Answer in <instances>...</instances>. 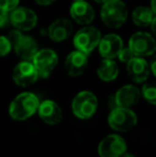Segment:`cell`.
Returning <instances> with one entry per match:
<instances>
[{
    "label": "cell",
    "instance_id": "7",
    "mask_svg": "<svg viewBox=\"0 0 156 157\" xmlns=\"http://www.w3.org/2000/svg\"><path fill=\"white\" fill-rule=\"evenodd\" d=\"M128 48L135 57H149L156 52V41L152 34L146 32H136L128 41Z\"/></svg>",
    "mask_w": 156,
    "mask_h": 157
},
{
    "label": "cell",
    "instance_id": "14",
    "mask_svg": "<svg viewBox=\"0 0 156 157\" xmlns=\"http://www.w3.org/2000/svg\"><path fill=\"white\" fill-rule=\"evenodd\" d=\"M88 66V55L79 52V50H74L67 55L64 62L65 72L70 76L77 77L80 76L86 71Z\"/></svg>",
    "mask_w": 156,
    "mask_h": 157
},
{
    "label": "cell",
    "instance_id": "5",
    "mask_svg": "<svg viewBox=\"0 0 156 157\" xmlns=\"http://www.w3.org/2000/svg\"><path fill=\"white\" fill-rule=\"evenodd\" d=\"M108 124L117 132H128L137 124V116L129 108L116 107L111 109Z\"/></svg>",
    "mask_w": 156,
    "mask_h": 157
},
{
    "label": "cell",
    "instance_id": "4",
    "mask_svg": "<svg viewBox=\"0 0 156 157\" xmlns=\"http://www.w3.org/2000/svg\"><path fill=\"white\" fill-rule=\"evenodd\" d=\"M102 33L96 27H83L74 35L73 43L75 48L86 55H90L98 45Z\"/></svg>",
    "mask_w": 156,
    "mask_h": 157
},
{
    "label": "cell",
    "instance_id": "18",
    "mask_svg": "<svg viewBox=\"0 0 156 157\" xmlns=\"http://www.w3.org/2000/svg\"><path fill=\"white\" fill-rule=\"evenodd\" d=\"M116 107L129 108L137 104L140 99V91L137 87L133 85H126L119 89V91L113 95Z\"/></svg>",
    "mask_w": 156,
    "mask_h": 157
},
{
    "label": "cell",
    "instance_id": "22",
    "mask_svg": "<svg viewBox=\"0 0 156 157\" xmlns=\"http://www.w3.org/2000/svg\"><path fill=\"white\" fill-rule=\"evenodd\" d=\"M12 49L11 42L9 41L8 36L0 35V57H4L9 54Z\"/></svg>",
    "mask_w": 156,
    "mask_h": 157
},
{
    "label": "cell",
    "instance_id": "30",
    "mask_svg": "<svg viewBox=\"0 0 156 157\" xmlns=\"http://www.w3.org/2000/svg\"><path fill=\"white\" fill-rule=\"evenodd\" d=\"M93 1H95V2H97V3H104V2H106L107 0H93Z\"/></svg>",
    "mask_w": 156,
    "mask_h": 157
},
{
    "label": "cell",
    "instance_id": "3",
    "mask_svg": "<svg viewBox=\"0 0 156 157\" xmlns=\"http://www.w3.org/2000/svg\"><path fill=\"white\" fill-rule=\"evenodd\" d=\"M8 39L11 42L15 54L25 61H31L39 50L36 41L30 35L23 34L19 30H11L8 33Z\"/></svg>",
    "mask_w": 156,
    "mask_h": 157
},
{
    "label": "cell",
    "instance_id": "8",
    "mask_svg": "<svg viewBox=\"0 0 156 157\" xmlns=\"http://www.w3.org/2000/svg\"><path fill=\"white\" fill-rule=\"evenodd\" d=\"M58 61L59 58L57 52L50 48H45L36 52L31 62L36 67L39 77L47 78L58 65Z\"/></svg>",
    "mask_w": 156,
    "mask_h": 157
},
{
    "label": "cell",
    "instance_id": "19",
    "mask_svg": "<svg viewBox=\"0 0 156 157\" xmlns=\"http://www.w3.org/2000/svg\"><path fill=\"white\" fill-rule=\"evenodd\" d=\"M97 75L103 81H112L119 75V66L113 59H104L97 67Z\"/></svg>",
    "mask_w": 156,
    "mask_h": 157
},
{
    "label": "cell",
    "instance_id": "11",
    "mask_svg": "<svg viewBox=\"0 0 156 157\" xmlns=\"http://www.w3.org/2000/svg\"><path fill=\"white\" fill-rule=\"evenodd\" d=\"M124 152H126V142L119 135H109L98 145L101 157H120Z\"/></svg>",
    "mask_w": 156,
    "mask_h": 157
},
{
    "label": "cell",
    "instance_id": "17",
    "mask_svg": "<svg viewBox=\"0 0 156 157\" xmlns=\"http://www.w3.org/2000/svg\"><path fill=\"white\" fill-rule=\"evenodd\" d=\"M38 111L40 118L48 125H56L62 120V110L58 104L55 103L54 101L47 99V101H44L43 103H40Z\"/></svg>",
    "mask_w": 156,
    "mask_h": 157
},
{
    "label": "cell",
    "instance_id": "15",
    "mask_svg": "<svg viewBox=\"0 0 156 157\" xmlns=\"http://www.w3.org/2000/svg\"><path fill=\"white\" fill-rule=\"evenodd\" d=\"M70 14L72 18L79 25H89L95 17L94 9L85 0L74 1L70 8Z\"/></svg>",
    "mask_w": 156,
    "mask_h": 157
},
{
    "label": "cell",
    "instance_id": "1",
    "mask_svg": "<svg viewBox=\"0 0 156 157\" xmlns=\"http://www.w3.org/2000/svg\"><path fill=\"white\" fill-rule=\"evenodd\" d=\"M40 105V101L36 94L30 92H24L18 94L9 108V113L11 118L17 121H24L33 116Z\"/></svg>",
    "mask_w": 156,
    "mask_h": 157
},
{
    "label": "cell",
    "instance_id": "31",
    "mask_svg": "<svg viewBox=\"0 0 156 157\" xmlns=\"http://www.w3.org/2000/svg\"><path fill=\"white\" fill-rule=\"evenodd\" d=\"M75 1H80V0H75Z\"/></svg>",
    "mask_w": 156,
    "mask_h": 157
},
{
    "label": "cell",
    "instance_id": "10",
    "mask_svg": "<svg viewBox=\"0 0 156 157\" xmlns=\"http://www.w3.org/2000/svg\"><path fill=\"white\" fill-rule=\"evenodd\" d=\"M12 78L19 87H28L38 80L39 75L32 62L24 60L15 65L12 73Z\"/></svg>",
    "mask_w": 156,
    "mask_h": 157
},
{
    "label": "cell",
    "instance_id": "6",
    "mask_svg": "<svg viewBox=\"0 0 156 157\" xmlns=\"http://www.w3.org/2000/svg\"><path fill=\"white\" fill-rule=\"evenodd\" d=\"M97 109V98L92 92L82 91L74 97L72 110L78 119H89L95 113Z\"/></svg>",
    "mask_w": 156,
    "mask_h": 157
},
{
    "label": "cell",
    "instance_id": "20",
    "mask_svg": "<svg viewBox=\"0 0 156 157\" xmlns=\"http://www.w3.org/2000/svg\"><path fill=\"white\" fill-rule=\"evenodd\" d=\"M155 13L146 6H137L131 13V19L138 27H148L155 19Z\"/></svg>",
    "mask_w": 156,
    "mask_h": 157
},
{
    "label": "cell",
    "instance_id": "28",
    "mask_svg": "<svg viewBox=\"0 0 156 157\" xmlns=\"http://www.w3.org/2000/svg\"><path fill=\"white\" fill-rule=\"evenodd\" d=\"M151 10L156 14V9H155V0H151Z\"/></svg>",
    "mask_w": 156,
    "mask_h": 157
},
{
    "label": "cell",
    "instance_id": "26",
    "mask_svg": "<svg viewBox=\"0 0 156 157\" xmlns=\"http://www.w3.org/2000/svg\"><path fill=\"white\" fill-rule=\"evenodd\" d=\"M55 1H56V0H34V2H36V4L42 6H50V4H52Z\"/></svg>",
    "mask_w": 156,
    "mask_h": 157
},
{
    "label": "cell",
    "instance_id": "16",
    "mask_svg": "<svg viewBox=\"0 0 156 157\" xmlns=\"http://www.w3.org/2000/svg\"><path fill=\"white\" fill-rule=\"evenodd\" d=\"M73 33V24L67 18H58L52 21L47 29V34L54 42H63Z\"/></svg>",
    "mask_w": 156,
    "mask_h": 157
},
{
    "label": "cell",
    "instance_id": "25",
    "mask_svg": "<svg viewBox=\"0 0 156 157\" xmlns=\"http://www.w3.org/2000/svg\"><path fill=\"white\" fill-rule=\"evenodd\" d=\"M10 25V13L0 10V29H4Z\"/></svg>",
    "mask_w": 156,
    "mask_h": 157
},
{
    "label": "cell",
    "instance_id": "13",
    "mask_svg": "<svg viewBox=\"0 0 156 157\" xmlns=\"http://www.w3.org/2000/svg\"><path fill=\"white\" fill-rule=\"evenodd\" d=\"M128 77L135 82H143L150 75V65L141 57H134L126 63Z\"/></svg>",
    "mask_w": 156,
    "mask_h": 157
},
{
    "label": "cell",
    "instance_id": "2",
    "mask_svg": "<svg viewBox=\"0 0 156 157\" xmlns=\"http://www.w3.org/2000/svg\"><path fill=\"white\" fill-rule=\"evenodd\" d=\"M128 10L122 0H107L101 9V18L105 26L108 28L122 27L127 21Z\"/></svg>",
    "mask_w": 156,
    "mask_h": 157
},
{
    "label": "cell",
    "instance_id": "12",
    "mask_svg": "<svg viewBox=\"0 0 156 157\" xmlns=\"http://www.w3.org/2000/svg\"><path fill=\"white\" fill-rule=\"evenodd\" d=\"M98 52L104 59H115L123 48V40L115 33L102 36L98 42Z\"/></svg>",
    "mask_w": 156,
    "mask_h": 157
},
{
    "label": "cell",
    "instance_id": "23",
    "mask_svg": "<svg viewBox=\"0 0 156 157\" xmlns=\"http://www.w3.org/2000/svg\"><path fill=\"white\" fill-rule=\"evenodd\" d=\"M19 3V0H0V10L10 13Z\"/></svg>",
    "mask_w": 156,
    "mask_h": 157
},
{
    "label": "cell",
    "instance_id": "21",
    "mask_svg": "<svg viewBox=\"0 0 156 157\" xmlns=\"http://www.w3.org/2000/svg\"><path fill=\"white\" fill-rule=\"evenodd\" d=\"M142 95L151 105L156 104V88L153 83H146L142 87Z\"/></svg>",
    "mask_w": 156,
    "mask_h": 157
},
{
    "label": "cell",
    "instance_id": "27",
    "mask_svg": "<svg viewBox=\"0 0 156 157\" xmlns=\"http://www.w3.org/2000/svg\"><path fill=\"white\" fill-rule=\"evenodd\" d=\"M150 71H152V73H153V75H156V71H155V60H153L152 61V64H151V70Z\"/></svg>",
    "mask_w": 156,
    "mask_h": 157
},
{
    "label": "cell",
    "instance_id": "24",
    "mask_svg": "<svg viewBox=\"0 0 156 157\" xmlns=\"http://www.w3.org/2000/svg\"><path fill=\"white\" fill-rule=\"evenodd\" d=\"M134 57H135V56H134V54L131 52V50L129 49L128 47H127V48L123 47L122 49H121V52H119L117 58H119V60H120L121 62L127 63L131 58H134Z\"/></svg>",
    "mask_w": 156,
    "mask_h": 157
},
{
    "label": "cell",
    "instance_id": "9",
    "mask_svg": "<svg viewBox=\"0 0 156 157\" xmlns=\"http://www.w3.org/2000/svg\"><path fill=\"white\" fill-rule=\"evenodd\" d=\"M10 24L19 31H29L38 24V15L31 9L17 6L10 12Z\"/></svg>",
    "mask_w": 156,
    "mask_h": 157
},
{
    "label": "cell",
    "instance_id": "29",
    "mask_svg": "<svg viewBox=\"0 0 156 157\" xmlns=\"http://www.w3.org/2000/svg\"><path fill=\"white\" fill-rule=\"evenodd\" d=\"M120 157H135V156H134L133 154H131V153H126V152H124V153H123Z\"/></svg>",
    "mask_w": 156,
    "mask_h": 157
}]
</instances>
